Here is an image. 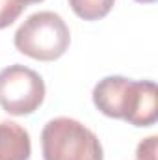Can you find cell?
<instances>
[{
    "label": "cell",
    "mask_w": 158,
    "mask_h": 160,
    "mask_svg": "<svg viewBox=\"0 0 158 160\" xmlns=\"http://www.w3.org/2000/svg\"><path fill=\"white\" fill-rule=\"evenodd\" d=\"M15 48L39 62H54L65 54L71 43L67 22L54 11L32 13L15 32Z\"/></svg>",
    "instance_id": "6da1fadb"
},
{
    "label": "cell",
    "mask_w": 158,
    "mask_h": 160,
    "mask_svg": "<svg viewBox=\"0 0 158 160\" xmlns=\"http://www.w3.org/2000/svg\"><path fill=\"white\" fill-rule=\"evenodd\" d=\"M41 149L45 160H104L97 134L71 118H56L43 127Z\"/></svg>",
    "instance_id": "7a4b0ae2"
},
{
    "label": "cell",
    "mask_w": 158,
    "mask_h": 160,
    "mask_svg": "<svg viewBox=\"0 0 158 160\" xmlns=\"http://www.w3.org/2000/svg\"><path fill=\"white\" fill-rule=\"evenodd\" d=\"M45 101V82L34 69L15 63L0 71V106L11 116H30Z\"/></svg>",
    "instance_id": "3957f363"
},
{
    "label": "cell",
    "mask_w": 158,
    "mask_h": 160,
    "mask_svg": "<svg viewBox=\"0 0 158 160\" xmlns=\"http://www.w3.org/2000/svg\"><path fill=\"white\" fill-rule=\"evenodd\" d=\"M121 119L134 127H151L158 119V89L153 80H128Z\"/></svg>",
    "instance_id": "277c9868"
},
{
    "label": "cell",
    "mask_w": 158,
    "mask_h": 160,
    "mask_svg": "<svg viewBox=\"0 0 158 160\" xmlns=\"http://www.w3.org/2000/svg\"><path fill=\"white\" fill-rule=\"evenodd\" d=\"M126 77H106L99 80V84L93 88V104L97 106L99 112H102L108 118L121 119V110H123V99H125V89L128 84Z\"/></svg>",
    "instance_id": "5b68a950"
},
{
    "label": "cell",
    "mask_w": 158,
    "mask_h": 160,
    "mask_svg": "<svg viewBox=\"0 0 158 160\" xmlns=\"http://www.w3.org/2000/svg\"><path fill=\"white\" fill-rule=\"evenodd\" d=\"M32 142L26 128L15 121H0V160H28Z\"/></svg>",
    "instance_id": "8992f818"
},
{
    "label": "cell",
    "mask_w": 158,
    "mask_h": 160,
    "mask_svg": "<svg viewBox=\"0 0 158 160\" xmlns=\"http://www.w3.org/2000/svg\"><path fill=\"white\" fill-rule=\"evenodd\" d=\"M116 0H69L71 9L84 21H99L106 17Z\"/></svg>",
    "instance_id": "52a82bcc"
},
{
    "label": "cell",
    "mask_w": 158,
    "mask_h": 160,
    "mask_svg": "<svg viewBox=\"0 0 158 160\" xmlns=\"http://www.w3.org/2000/svg\"><path fill=\"white\" fill-rule=\"evenodd\" d=\"M22 11L24 6L19 0H0V30L13 24Z\"/></svg>",
    "instance_id": "ba28073f"
},
{
    "label": "cell",
    "mask_w": 158,
    "mask_h": 160,
    "mask_svg": "<svg viewBox=\"0 0 158 160\" xmlns=\"http://www.w3.org/2000/svg\"><path fill=\"white\" fill-rule=\"evenodd\" d=\"M156 136H149L140 142L136 149V160H156Z\"/></svg>",
    "instance_id": "9c48e42d"
},
{
    "label": "cell",
    "mask_w": 158,
    "mask_h": 160,
    "mask_svg": "<svg viewBox=\"0 0 158 160\" xmlns=\"http://www.w3.org/2000/svg\"><path fill=\"white\" fill-rule=\"evenodd\" d=\"M19 2L26 8V6H30V4H39V2H43V0H19Z\"/></svg>",
    "instance_id": "30bf717a"
},
{
    "label": "cell",
    "mask_w": 158,
    "mask_h": 160,
    "mask_svg": "<svg viewBox=\"0 0 158 160\" xmlns=\"http://www.w3.org/2000/svg\"><path fill=\"white\" fill-rule=\"evenodd\" d=\"M136 2H140V4H153V2H156V0H136Z\"/></svg>",
    "instance_id": "8fae6325"
}]
</instances>
